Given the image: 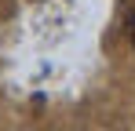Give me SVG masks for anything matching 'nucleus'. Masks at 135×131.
<instances>
[{
	"label": "nucleus",
	"instance_id": "nucleus-1",
	"mask_svg": "<svg viewBox=\"0 0 135 131\" xmlns=\"http://www.w3.org/2000/svg\"><path fill=\"white\" fill-rule=\"evenodd\" d=\"M132 44H135V15H132Z\"/></svg>",
	"mask_w": 135,
	"mask_h": 131
}]
</instances>
